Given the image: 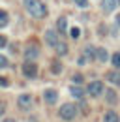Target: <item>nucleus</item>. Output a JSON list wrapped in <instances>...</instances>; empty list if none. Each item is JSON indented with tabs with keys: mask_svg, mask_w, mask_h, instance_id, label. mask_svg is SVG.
<instances>
[{
	"mask_svg": "<svg viewBox=\"0 0 120 122\" xmlns=\"http://www.w3.org/2000/svg\"><path fill=\"white\" fill-rule=\"evenodd\" d=\"M25 8H26V11L30 15L36 17V19H43L47 15V8L40 0H25Z\"/></svg>",
	"mask_w": 120,
	"mask_h": 122,
	"instance_id": "obj_1",
	"label": "nucleus"
},
{
	"mask_svg": "<svg viewBox=\"0 0 120 122\" xmlns=\"http://www.w3.org/2000/svg\"><path fill=\"white\" fill-rule=\"evenodd\" d=\"M58 115H60L62 120H73L75 117H77V107L73 103H64V105L60 107Z\"/></svg>",
	"mask_w": 120,
	"mask_h": 122,
	"instance_id": "obj_2",
	"label": "nucleus"
},
{
	"mask_svg": "<svg viewBox=\"0 0 120 122\" xmlns=\"http://www.w3.org/2000/svg\"><path fill=\"white\" fill-rule=\"evenodd\" d=\"M23 75L28 77V79L38 77V66H36L34 62H25V64H23Z\"/></svg>",
	"mask_w": 120,
	"mask_h": 122,
	"instance_id": "obj_3",
	"label": "nucleus"
},
{
	"mask_svg": "<svg viewBox=\"0 0 120 122\" xmlns=\"http://www.w3.org/2000/svg\"><path fill=\"white\" fill-rule=\"evenodd\" d=\"M17 105L21 107L23 111H28L30 107H32V96L30 94H21L17 98Z\"/></svg>",
	"mask_w": 120,
	"mask_h": 122,
	"instance_id": "obj_4",
	"label": "nucleus"
},
{
	"mask_svg": "<svg viewBox=\"0 0 120 122\" xmlns=\"http://www.w3.org/2000/svg\"><path fill=\"white\" fill-rule=\"evenodd\" d=\"M38 56H40V49L36 45H28L25 49V60L26 62H34Z\"/></svg>",
	"mask_w": 120,
	"mask_h": 122,
	"instance_id": "obj_5",
	"label": "nucleus"
},
{
	"mask_svg": "<svg viewBox=\"0 0 120 122\" xmlns=\"http://www.w3.org/2000/svg\"><path fill=\"white\" fill-rule=\"evenodd\" d=\"M86 90H88L90 96H94V98H96V96H100V94L103 92V83H101V81H92V83L88 85V88H86Z\"/></svg>",
	"mask_w": 120,
	"mask_h": 122,
	"instance_id": "obj_6",
	"label": "nucleus"
},
{
	"mask_svg": "<svg viewBox=\"0 0 120 122\" xmlns=\"http://www.w3.org/2000/svg\"><path fill=\"white\" fill-rule=\"evenodd\" d=\"M43 100L49 103V105H53V103H56V100H58V92L53 90V88H47L43 92Z\"/></svg>",
	"mask_w": 120,
	"mask_h": 122,
	"instance_id": "obj_7",
	"label": "nucleus"
},
{
	"mask_svg": "<svg viewBox=\"0 0 120 122\" xmlns=\"http://www.w3.org/2000/svg\"><path fill=\"white\" fill-rule=\"evenodd\" d=\"M45 41H47V45L51 47H56V43H58V36H56V32L55 30H47L45 32Z\"/></svg>",
	"mask_w": 120,
	"mask_h": 122,
	"instance_id": "obj_8",
	"label": "nucleus"
},
{
	"mask_svg": "<svg viewBox=\"0 0 120 122\" xmlns=\"http://www.w3.org/2000/svg\"><path fill=\"white\" fill-rule=\"evenodd\" d=\"M105 100H107V103H111V105L118 103V96H116V92L113 90V88H107V90H105Z\"/></svg>",
	"mask_w": 120,
	"mask_h": 122,
	"instance_id": "obj_9",
	"label": "nucleus"
},
{
	"mask_svg": "<svg viewBox=\"0 0 120 122\" xmlns=\"http://www.w3.org/2000/svg\"><path fill=\"white\" fill-rule=\"evenodd\" d=\"M115 6H116V0H101V10L105 13H111L115 10Z\"/></svg>",
	"mask_w": 120,
	"mask_h": 122,
	"instance_id": "obj_10",
	"label": "nucleus"
},
{
	"mask_svg": "<svg viewBox=\"0 0 120 122\" xmlns=\"http://www.w3.org/2000/svg\"><path fill=\"white\" fill-rule=\"evenodd\" d=\"M70 92H71V96L77 98V100H83V98H85V90H83L79 85H73V86L70 88Z\"/></svg>",
	"mask_w": 120,
	"mask_h": 122,
	"instance_id": "obj_11",
	"label": "nucleus"
},
{
	"mask_svg": "<svg viewBox=\"0 0 120 122\" xmlns=\"http://www.w3.org/2000/svg\"><path fill=\"white\" fill-rule=\"evenodd\" d=\"M107 81L113 83V85H116V86H120V71H109L107 73Z\"/></svg>",
	"mask_w": 120,
	"mask_h": 122,
	"instance_id": "obj_12",
	"label": "nucleus"
},
{
	"mask_svg": "<svg viewBox=\"0 0 120 122\" xmlns=\"http://www.w3.org/2000/svg\"><path fill=\"white\" fill-rule=\"evenodd\" d=\"M96 58H98L100 62H107V60H109V53H107V49H103V47L96 49Z\"/></svg>",
	"mask_w": 120,
	"mask_h": 122,
	"instance_id": "obj_13",
	"label": "nucleus"
},
{
	"mask_svg": "<svg viewBox=\"0 0 120 122\" xmlns=\"http://www.w3.org/2000/svg\"><path fill=\"white\" fill-rule=\"evenodd\" d=\"M103 120L105 122H120V117L115 113V111H107L105 117H103Z\"/></svg>",
	"mask_w": 120,
	"mask_h": 122,
	"instance_id": "obj_14",
	"label": "nucleus"
},
{
	"mask_svg": "<svg viewBox=\"0 0 120 122\" xmlns=\"http://www.w3.org/2000/svg\"><path fill=\"white\" fill-rule=\"evenodd\" d=\"M56 26H58V32H66L68 30V21H66V17H58Z\"/></svg>",
	"mask_w": 120,
	"mask_h": 122,
	"instance_id": "obj_15",
	"label": "nucleus"
},
{
	"mask_svg": "<svg viewBox=\"0 0 120 122\" xmlns=\"http://www.w3.org/2000/svg\"><path fill=\"white\" fill-rule=\"evenodd\" d=\"M55 49H56V53H58L60 56H64V55L68 53V45H66L64 41H58V43H56V47H55Z\"/></svg>",
	"mask_w": 120,
	"mask_h": 122,
	"instance_id": "obj_16",
	"label": "nucleus"
},
{
	"mask_svg": "<svg viewBox=\"0 0 120 122\" xmlns=\"http://www.w3.org/2000/svg\"><path fill=\"white\" fill-rule=\"evenodd\" d=\"M8 19H10V17H8V13H6L4 10H0V28H4V26L8 25Z\"/></svg>",
	"mask_w": 120,
	"mask_h": 122,
	"instance_id": "obj_17",
	"label": "nucleus"
},
{
	"mask_svg": "<svg viewBox=\"0 0 120 122\" xmlns=\"http://www.w3.org/2000/svg\"><path fill=\"white\" fill-rule=\"evenodd\" d=\"M85 56H86V60H92V58L96 56V49H92V47H85Z\"/></svg>",
	"mask_w": 120,
	"mask_h": 122,
	"instance_id": "obj_18",
	"label": "nucleus"
},
{
	"mask_svg": "<svg viewBox=\"0 0 120 122\" xmlns=\"http://www.w3.org/2000/svg\"><path fill=\"white\" fill-rule=\"evenodd\" d=\"M111 62H113L115 68H120V53H115V55L111 56Z\"/></svg>",
	"mask_w": 120,
	"mask_h": 122,
	"instance_id": "obj_19",
	"label": "nucleus"
},
{
	"mask_svg": "<svg viewBox=\"0 0 120 122\" xmlns=\"http://www.w3.org/2000/svg\"><path fill=\"white\" fill-rule=\"evenodd\" d=\"M51 71L58 75L60 71H62V66H60V62H53V64H51Z\"/></svg>",
	"mask_w": 120,
	"mask_h": 122,
	"instance_id": "obj_20",
	"label": "nucleus"
},
{
	"mask_svg": "<svg viewBox=\"0 0 120 122\" xmlns=\"http://www.w3.org/2000/svg\"><path fill=\"white\" fill-rule=\"evenodd\" d=\"M70 34H71V38H73V40H77V38L81 36V30H79V28H71V30H70Z\"/></svg>",
	"mask_w": 120,
	"mask_h": 122,
	"instance_id": "obj_21",
	"label": "nucleus"
},
{
	"mask_svg": "<svg viewBox=\"0 0 120 122\" xmlns=\"http://www.w3.org/2000/svg\"><path fill=\"white\" fill-rule=\"evenodd\" d=\"M73 2L79 6V8H86V6H88V0H73Z\"/></svg>",
	"mask_w": 120,
	"mask_h": 122,
	"instance_id": "obj_22",
	"label": "nucleus"
},
{
	"mask_svg": "<svg viewBox=\"0 0 120 122\" xmlns=\"http://www.w3.org/2000/svg\"><path fill=\"white\" fill-rule=\"evenodd\" d=\"M6 66H8V56L0 55V68H6Z\"/></svg>",
	"mask_w": 120,
	"mask_h": 122,
	"instance_id": "obj_23",
	"label": "nucleus"
},
{
	"mask_svg": "<svg viewBox=\"0 0 120 122\" xmlns=\"http://www.w3.org/2000/svg\"><path fill=\"white\" fill-rule=\"evenodd\" d=\"M10 83H8V79L6 77H0V86H8Z\"/></svg>",
	"mask_w": 120,
	"mask_h": 122,
	"instance_id": "obj_24",
	"label": "nucleus"
},
{
	"mask_svg": "<svg viewBox=\"0 0 120 122\" xmlns=\"http://www.w3.org/2000/svg\"><path fill=\"white\" fill-rule=\"evenodd\" d=\"M81 81H83V75H73V83H77V85H79Z\"/></svg>",
	"mask_w": 120,
	"mask_h": 122,
	"instance_id": "obj_25",
	"label": "nucleus"
},
{
	"mask_svg": "<svg viewBox=\"0 0 120 122\" xmlns=\"http://www.w3.org/2000/svg\"><path fill=\"white\" fill-rule=\"evenodd\" d=\"M6 43H8V40L4 36H0V47H6Z\"/></svg>",
	"mask_w": 120,
	"mask_h": 122,
	"instance_id": "obj_26",
	"label": "nucleus"
},
{
	"mask_svg": "<svg viewBox=\"0 0 120 122\" xmlns=\"http://www.w3.org/2000/svg\"><path fill=\"white\" fill-rule=\"evenodd\" d=\"M4 111H6V103H4V102H0V117L4 115Z\"/></svg>",
	"mask_w": 120,
	"mask_h": 122,
	"instance_id": "obj_27",
	"label": "nucleus"
},
{
	"mask_svg": "<svg viewBox=\"0 0 120 122\" xmlns=\"http://www.w3.org/2000/svg\"><path fill=\"white\" fill-rule=\"evenodd\" d=\"M116 25L120 26V15H116Z\"/></svg>",
	"mask_w": 120,
	"mask_h": 122,
	"instance_id": "obj_28",
	"label": "nucleus"
},
{
	"mask_svg": "<svg viewBox=\"0 0 120 122\" xmlns=\"http://www.w3.org/2000/svg\"><path fill=\"white\" fill-rule=\"evenodd\" d=\"M2 122H15L13 118H6V120H2Z\"/></svg>",
	"mask_w": 120,
	"mask_h": 122,
	"instance_id": "obj_29",
	"label": "nucleus"
},
{
	"mask_svg": "<svg viewBox=\"0 0 120 122\" xmlns=\"http://www.w3.org/2000/svg\"><path fill=\"white\" fill-rule=\"evenodd\" d=\"M116 2H118V4H120V0H116Z\"/></svg>",
	"mask_w": 120,
	"mask_h": 122,
	"instance_id": "obj_30",
	"label": "nucleus"
}]
</instances>
